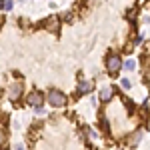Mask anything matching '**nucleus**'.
I'll return each instance as SVG.
<instances>
[{
	"label": "nucleus",
	"mask_w": 150,
	"mask_h": 150,
	"mask_svg": "<svg viewBox=\"0 0 150 150\" xmlns=\"http://www.w3.org/2000/svg\"><path fill=\"white\" fill-rule=\"evenodd\" d=\"M20 92H22V84H12L10 98H18V96H20Z\"/></svg>",
	"instance_id": "nucleus-7"
},
{
	"label": "nucleus",
	"mask_w": 150,
	"mask_h": 150,
	"mask_svg": "<svg viewBox=\"0 0 150 150\" xmlns=\"http://www.w3.org/2000/svg\"><path fill=\"white\" fill-rule=\"evenodd\" d=\"M0 10H4V0H0Z\"/></svg>",
	"instance_id": "nucleus-16"
},
{
	"label": "nucleus",
	"mask_w": 150,
	"mask_h": 150,
	"mask_svg": "<svg viewBox=\"0 0 150 150\" xmlns=\"http://www.w3.org/2000/svg\"><path fill=\"white\" fill-rule=\"evenodd\" d=\"M16 150H24V148H22V146H16Z\"/></svg>",
	"instance_id": "nucleus-17"
},
{
	"label": "nucleus",
	"mask_w": 150,
	"mask_h": 150,
	"mask_svg": "<svg viewBox=\"0 0 150 150\" xmlns=\"http://www.w3.org/2000/svg\"><path fill=\"white\" fill-rule=\"evenodd\" d=\"M46 102L50 104V106H64V104H66V96H64V94L60 92V90H54V88H52V90H48V94H46Z\"/></svg>",
	"instance_id": "nucleus-1"
},
{
	"label": "nucleus",
	"mask_w": 150,
	"mask_h": 150,
	"mask_svg": "<svg viewBox=\"0 0 150 150\" xmlns=\"http://www.w3.org/2000/svg\"><path fill=\"white\" fill-rule=\"evenodd\" d=\"M134 68H136V60L134 58H128L126 62L122 64V70H126V72H132Z\"/></svg>",
	"instance_id": "nucleus-6"
},
{
	"label": "nucleus",
	"mask_w": 150,
	"mask_h": 150,
	"mask_svg": "<svg viewBox=\"0 0 150 150\" xmlns=\"http://www.w3.org/2000/svg\"><path fill=\"white\" fill-rule=\"evenodd\" d=\"M112 94H114L112 86H102V88H100V94H98V98H100V102H110Z\"/></svg>",
	"instance_id": "nucleus-4"
},
{
	"label": "nucleus",
	"mask_w": 150,
	"mask_h": 150,
	"mask_svg": "<svg viewBox=\"0 0 150 150\" xmlns=\"http://www.w3.org/2000/svg\"><path fill=\"white\" fill-rule=\"evenodd\" d=\"M140 42H142V36H136V38H134V44H136V46H138Z\"/></svg>",
	"instance_id": "nucleus-15"
},
{
	"label": "nucleus",
	"mask_w": 150,
	"mask_h": 150,
	"mask_svg": "<svg viewBox=\"0 0 150 150\" xmlns=\"http://www.w3.org/2000/svg\"><path fill=\"white\" fill-rule=\"evenodd\" d=\"M106 70L110 74H116L118 70H122V60H120V54H110L106 58Z\"/></svg>",
	"instance_id": "nucleus-2"
},
{
	"label": "nucleus",
	"mask_w": 150,
	"mask_h": 150,
	"mask_svg": "<svg viewBox=\"0 0 150 150\" xmlns=\"http://www.w3.org/2000/svg\"><path fill=\"white\" fill-rule=\"evenodd\" d=\"M100 130H102L104 134H110V126H108V120H106V118H100Z\"/></svg>",
	"instance_id": "nucleus-8"
},
{
	"label": "nucleus",
	"mask_w": 150,
	"mask_h": 150,
	"mask_svg": "<svg viewBox=\"0 0 150 150\" xmlns=\"http://www.w3.org/2000/svg\"><path fill=\"white\" fill-rule=\"evenodd\" d=\"M90 90H92V82H88V80L78 82V94H88Z\"/></svg>",
	"instance_id": "nucleus-5"
},
{
	"label": "nucleus",
	"mask_w": 150,
	"mask_h": 150,
	"mask_svg": "<svg viewBox=\"0 0 150 150\" xmlns=\"http://www.w3.org/2000/svg\"><path fill=\"white\" fill-rule=\"evenodd\" d=\"M120 86H122V90H130L132 88V82L128 80V78H122L120 80Z\"/></svg>",
	"instance_id": "nucleus-11"
},
{
	"label": "nucleus",
	"mask_w": 150,
	"mask_h": 150,
	"mask_svg": "<svg viewBox=\"0 0 150 150\" xmlns=\"http://www.w3.org/2000/svg\"><path fill=\"white\" fill-rule=\"evenodd\" d=\"M84 132L88 134V138H90V140H96V138H98V132H96L94 128H90V126H86V128H84Z\"/></svg>",
	"instance_id": "nucleus-9"
},
{
	"label": "nucleus",
	"mask_w": 150,
	"mask_h": 150,
	"mask_svg": "<svg viewBox=\"0 0 150 150\" xmlns=\"http://www.w3.org/2000/svg\"><path fill=\"white\" fill-rule=\"evenodd\" d=\"M26 102L30 104V106H34V108H40V106H42V102H44V94H42V92H38V90H34V92H30V94H28Z\"/></svg>",
	"instance_id": "nucleus-3"
},
{
	"label": "nucleus",
	"mask_w": 150,
	"mask_h": 150,
	"mask_svg": "<svg viewBox=\"0 0 150 150\" xmlns=\"http://www.w3.org/2000/svg\"><path fill=\"white\" fill-rule=\"evenodd\" d=\"M140 138H142V130H136V132H134V136L130 138V142H132V144H138Z\"/></svg>",
	"instance_id": "nucleus-12"
},
{
	"label": "nucleus",
	"mask_w": 150,
	"mask_h": 150,
	"mask_svg": "<svg viewBox=\"0 0 150 150\" xmlns=\"http://www.w3.org/2000/svg\"><path fill=\"white\" fill-rule=\"evenodd\" d=\"M48 30H54V32L58 30V18H50L48 20Z\"/></svg>",
	"instance_id": "nucleus-10"
},
{
	"label": "nucleus",
	"mask_w": 150,
	"mask_h": 150,
	"mask_svg": "<svg viewBox=\"0 0 150 150\" xmlns=\"http://www.w3.org/2000/svg\"><path fill=\"white\" fill-rule=\"evenodd\" d=\"M14 6V0H4V10H12Z\"/></svg>",
	"instance_id": "nucleus-13"
},
{
	"label": "nucleus",
	"mask_w": 150,
	"mask_h": 150,
	"mask_svg": "<svg viewBox=\"0 0 150 150\" xmlns=\"http://www.w3.org/2000/svg\"><path fill=\"white\" fill-rule=\"evenodd\" d=\"M70 16H72V14H70V12H64V14H62V16H60V18H64V20H68Z\"/></svg>",
	"instance_id": "nucleus-14"
}]
</instances>
